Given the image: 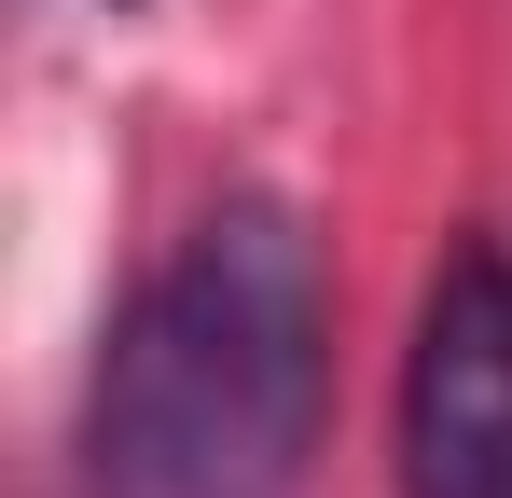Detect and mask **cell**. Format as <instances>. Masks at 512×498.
<instances>
[{
    "mask_svg": "<svg viewBox=\"0 0 512 498\" xmlns=\"http://www.w3.org/2000/svg\"><path fill=\"white\" fill-rule=\"evenodd\" d=\"M333 415V277L291 194H222L125 291L84 374V498H305Z\"/></svg>",
    "mask_w": 512,
    "mask_h": 498,
    "instance_id": "cell-1",
    "label": "cell"
},
{
    "mask_svg": "<svg viewBox=\"0 0 512 498\" xmlns=\"http://www.w3.org/2000/svg\"><path fill=\"white\" fill-rule=\"evenodd\" d=\"M402 498H512V249L457 236L402 346Z\"/></svg>",
    "mask_w": 512,
    "mask_h": 498,
    "instance_id": "cell-2",
    "label": "cell"
}]
</instances>
